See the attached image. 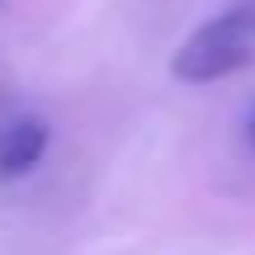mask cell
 <instances>
[{
    "mask_svg": "<svg viewBox=\"0 0 255 255\" xmlns=\"http://www.w3.org/2000/svg\"><path fill=\"white\" fill-rule=\"evenodd\" d=\"M251 146H255V119H251Z\"/></svg>",
    "mask_w": 255,
    "mask_h": 255,
    "instance_id": "277c9868",
    "label": "cell"
},
{
    "mask_svg": "<svg viewBox=\"0 0 255 255\" xmlns=\"http://www.w3.org/2000/svg\"><path fill=\"white\" fill-rule=\"evenodd\" d=\"M47 146H52V128L38 114L0 123V180H24L33 165H43Z\"/></svg>",
    "mask_w": 255,
    "mask_h": 255,
    "instance_id": "7a4b0ae2",
    "label": "cell"
},
{
    "mask_svg": "<svg viewBox=\"0 0 255 255\" xmlns=\"http://www.w3.org/2000/svg\"><path fill=\"white\" fill-rule=\"evenodd\" d=\"M9 95H14V71H9V62L0 57V109L9 104Z\"/></svg>",
    "mask_w": 255,
    "mask_h": 255,
    "instance_id": "3957f363",
    "label": "cell"
},
{
    "mask_svg": "<svg viewBox=\"0 0 255 255\" xmlns=\"http://www.w3.org/2000/svg\"><path fill=\"white\" fill-rule=\"evenodd\" d=\"M255 62V5H237L227 14H213L199 24L170 57L175 81L184 85H213L237 76L241 66Z\"/></svg>",
    "mask_w": 255,
    "mask_h": 255,
    "instance_id": "6da1fadb",
    "label": "cell"
}]
</instances>
